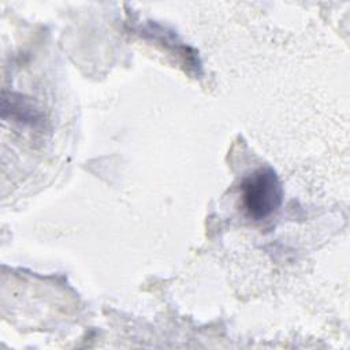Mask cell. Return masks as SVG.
<instances>
[{"label":"cell","instance_id":"obj_1","mask_svg":"<svg viewBox=\"0 0 350 350\" xmlns=\"http://www.w3.org/2000/svg\"><path fill=\"white\" fill-rule=\"evenodd\" d=\"M283 190L276 172L267 167L254 171L242 183V201L249 216L256 220L273 213L282 204Z\"/></svg>","mask_w":350,"mask_h":350}]
</instances>
